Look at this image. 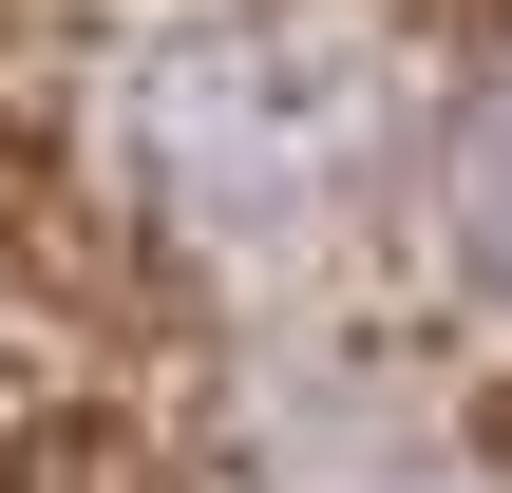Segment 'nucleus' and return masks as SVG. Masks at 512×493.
I'll list each match as a JSON object with an SVG mask.
<instances>
[{
	"mask_svg": "<svg viewBox=\"0 0 512 493\" xmlns=\"http://www.w3.org/2000/svg\"><path fill=\"white\" fill-rule=\"evenodd\" d=\"M437 247H456V285L512 323V19L456 38V95H437Z\"/></svg>",
	"mask_w": 512,
	"mask_h": 493,
	"instance_id": "f257e3e1",
	"label": "nucleus"
}]
</instances>
